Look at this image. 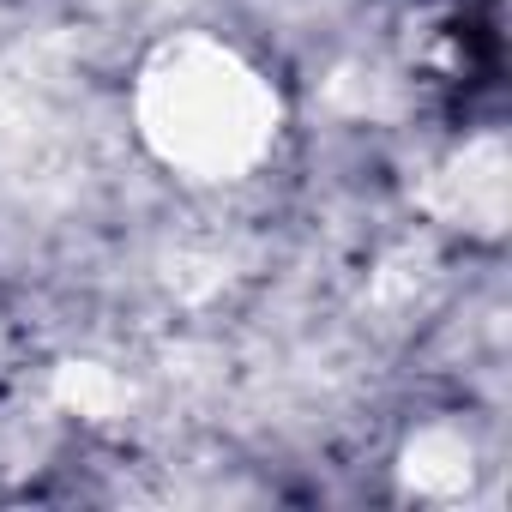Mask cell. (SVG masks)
<instances>
[{"label": "cell", "instance_id": "obj_2", "mask_svg": "<svg viewBox=\"0 0 512 512\" xmlns=\"http://www.w3.org/2000/svg\"><path fill=\"white\" fill-rule=\"evenodd\" d=\"M470 440L458 434V428H428V434H416V446L404 452V476H410V488L416 494H458V488H470Z\"/></svg>", "mask_w": 512, "mask_h": 512}, {"label": "cell", "instance_id": "obj_1", "mask_svg": "<svg viewBox=\"0 0 512 512\" xmlns=\"http://www.w3.org/2000/svg\"><path fill=\"white\" fill-rule=\"evenodd\" d=\"M133 133L157 169L193 187H241L278 157L284 91L241 43L181 31L133 79Z\"/></svg>", "mask_w": 512, "mask_h": 512}]
</instances>
